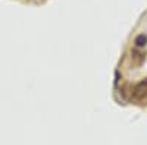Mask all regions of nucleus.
<instances>
[{
  "instance_id": "2",
  "label": "nucleus",
  "mask_w": 147,
  "mask_h": 145,
  "mask_svg": "<svg viewBox=\"0 0 147 145\" xmlns=\"http://www.w3.org/2000/svg\"><path fill=\"white\" fill-rule=\"evenodd\" d=\"M134 44H136L138 48L144 47V45L147 44V35H144V34H140V35H137V37H136V40H134Z\"/></svg>"
},
{
  "instance_id": "1",
  "label": "nucleus",
  "mask_w": 147,
  "mask_h": 145,
  "mask_svg": "<svg viewBox=\"0 0 147 145\" xmlns=\"http://www.w3.org/2000/svg\"><path fill=\"white\" fill-rule=\"evenodd\" d=\"M134 98H137V100H146L147 98V79L141 81L138 85L134 88Z\"/></svg>"
}]
</instances>
